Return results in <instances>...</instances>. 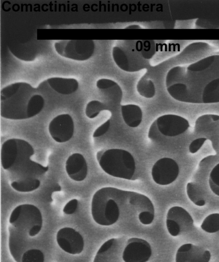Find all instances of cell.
I'll use <instances>...</instances> for the list:
<instances>
[{
	"mask_svg": "<svg viewBox=\"0 0 219 262\" xmlns=\"http://www.w3.org/2000/svg\"><path fill=\"white\" fill-rule=\"evenodd\" d=\"M44 256L39 249H31L22 255L21 262H44Z\"/></svg>",
	"mask_w": 219,
	"mask_h": 262,
	"instance_id": "4316f807",
	"label": "cell"
},
{
	"mask_svg": "<svg viewBox=\"0 0 219 262\" xmlns=\"http://www.w3.org/2000/svg\"><path fill=\"white\" fill-rule=\"evenodd\" d=\"M110 110L109 107L105 103L99 100H92L86 105L85 114L86 116L93 119L97 117L103 111Z\"/></svg>",
	"mask_w": 219,
	"mask_h": 262,
	"instance_id": "cb8c5ba5",
	"label": "cell"
},
{
	"mask_svg": "<svg viewBox=\"0 0 219 262\" xmlns=\"http://www.w3.org/2000/svg\"><path fill=\"white\" fill-rule=\"evenodd\" d=\"M9 232L10 252L16 262H21L23 254L31 249V242L28 239L29 234L11 225L9 226Z\"/></svg>",
	"mask_w": 219,
	"mask_h": 262,
	"instance_id": "2e32d148",
	"label": "cell"
},
{
	"mask_svg": "<svg viewBox=\"0 0 219 262\" xmlns=\"http://www.w3.org/2000/svg\"><path fill=\"white\" fill-rule=\"evenodd\" d=\"M112 56L116 66L127 72H136L151 67L150 60L144 59L140 52L139 40H118L112 48Z\"/></svg>",
	"mask_w": 219,
	"mask_h": 262,
	"instance_id": "5b68a950",
	"label": "cell"
},
{
	"mask_svg": "<svg viewBox=\"0 0 219 262\" xmlns=\"http://www.w3.org/2000/svg\"><path fill=\"white\" fill-rule=\"evenodd\" d=\"M110 123V119H108L98 127L94 132L93 134V137H99L106 134L109 129Z\"/></svg>",
	"mask_w": 219,
	"mask_h": 262,
	"instance_id": "d6a6232c",
	"label": "cell"
},
{
	"mask_svg": "<svg viewBox=\"0 0 219 262\" xmlns=\"http://www.w3.org/2000/svg\"><path fill=\"white\" fill-rule=\"evenodd\" d=\"M186 193L189 200L196 206L202 207L206 204L203 191L197 183L188 182L186 185Z\"/></svg>",
	"mask_w": 219,
	"mask_h": 262,
	"instance_id": "44dd1931",
	"label": "cell"
},
{
	"mask_svg": "<svg viewBox=\"0 0 219 262\" xmlns=\"http://www.w3.org/2000/svg\"><path fill=\"white\" fill-rule=\"evenodd\" d=\"M79 86V82L74 78L51 77L40 83L37 89H48L57 94L67 95L77 92Z\"/></svg>",
	"mask_w": 219,
	"mask_h": 262,
	"instance_id": "ac0fdd59",
	"label": "cell"
},
{
	"mask_svg": "<svg viewBox=\"0 0 219 262\" xmlns=\"http://www.w3.org/2000/svg\"><path fill=\"white\" fill-rule=\"evenodd\" d=\"M125 29H141V27L138 25L132 24V25H130L128 26H127L125 28Z\"/></svg>",
	"mask_w": 219,
	"mask_h": 262,
	"instance_id": "836d02e7",
	"label": "cell"
},
{
	"mask_svg": "<svg viewBox=\"0 0 219 262\" xmlns=\"http://www.w3.org/2000/svg\"><path fill=\"white\" fill-rule=\"evenodd\" d=\"M165 84L169 95L178 101L219 103V51L171 68L166 73Z\"/></svg>",
	"mask_w": 219,
	"mask_h": 262,
	"instance_id": "6da1fadb",
	"label": "cell"
},
{
	"mask_svg": "<svg viewBox=\"0 0 219 262\" xmlns=\"http://www.w3.org/2000/svg\"><path fill=\"white\" fill-rule=\"evenodd\" d=\"M34 149L28 141L9 139L2 144L1 161L3 168L10 175L11 181L38 179L48 169V166L32 161Z\"/></svg>",
	"mask_w": 219,
	"mask_h": 262,
	"instance_id": "3957f363",
	"label": "cell"
},
{
	"mask_svg": "<svg viewBox=\"0 0 219 262\" xmlns=\"http://www.w3.org/2000/svg\"><path fill=\"white\" fill-rule=\"evenodd\" d=\"M179 167L175 160L167 157L157 160L152 168L153 181L160 185H167L174 182L178 178Z\"/></svg>",
	"mask_w": 219,
	"mask_h": 262,
	"instance_id": "8fae6325",
	"label": "cell"
},
{
	"mask_svg": "<svg viewBox=\"0 0 219 262\" xmlns=\"http://www.w3.org/2000/svg\"><path fill=\"white\" fill-rule=\"evenodd\" d=\"M56 239L59 246L65 252L71 254H79L84 249V239L81 234L70 227L60 229Z\"/></svg>",
	"mask_w": 219,
	"mask_h": 262,
	"instance_id": "5bb4252c",
	"label": "cell"
},
{
	"mask_svg": "<svg viewBox=\"0 0 219 262\" xmlns=\"http://www.w3.org/2000/svg\"><path fill=\"white\" fill-rule=\"evenodd\" d=\"M139 47L143 57L148 60H150L157 51V45L153 40H140Z\"/></svg>",
	"mask_w": 219,
	"mask_h": 262,
	"instance_id": "484cf974",
	"label": "cell"
},
{
	"mask_svg": "<svg viewBox=\"0 0 219 262\" xmlns=\"http://www.w3.org/2000/svg\"><path fill=\"white\" fill-rule=\"evenodd\" d=\"M166 225L169 233L177 236L191 230L193 227V220L184 208L173 206L167 211Z\"/></svg>",
	"mask_w": 219,
	"mask_h": 262,
	"instance_id": "30bf717a",
	"label": "cell"
},
{
	"mask_svg": "<svg viewBox=\"0 0 219 262\" xmlns=\"http://www.w3.org/2000/svg\"><path fill=\"white\" fill-rule=\"evenodd\" d=\"M155 216V213L149 211H143L139 213L138 219L143 225L151 224Z\"/></svg>",
	"mask_w": 219,
	"mask_h": 262,
	"instance_id": "4dcf8cb0",
	"label": "cell"
},
{
	"mask_svg": "<svg viewBox=\"0 0 219 262\" xmlns=\"http://www.w3.org/2000/svg\"><path fill=\"white\" fill-rule=\"evenodd\" d=\"M40 185L38 179H27L11 183V187L16 191L21 192H31L38 189Z\"/></svg>",
	"mask_w": 219,
	"mask_h": 262,
	"instance_id": "603a6c76",
	"label": "cell"
},
{
	"mask_svg": "<svg viewBox=\"0 0 219 262\" xmlns=\"http://www.w3.org/2000/svg\"><path fill=\"white\" fill-rule=\"evenodd\" d=\"M44 104L37 88L26 82L10 84L1 91V116L7 119L31 118L42 111Z\"/></svg>",
	"mask_w": 219,
	"mask_h": 262,
	"instance_id": "7a4b0ae2",
	"label": "cell"
},
{
	"mask_svg": "<svg viewBox=\"0 0 219 262\" xmlns=\"http://www.w3.org/2000/svg\"><path fill=\"white\" fill-rule=\"evenodd\" d=\"M75 124L71 116L67 114L57 116L50 122L48 131L52 138L57 142L64 143L72 137Z\"/></svg>",
	"mask_w": 219,
	"mask_h": 262,
	"instance_id": "4fadbf2b",
	"label": "cell"
},
{
	"mask_svg": "<svg viewBox=\"0 0 219 262\" xmlns=\"http://www.w3.org/2000/svg\"><path fill=\"white\" fill-rule=\"evenodd\" d=\"M91 214L94 221L102 226L115 223L120 215L117 202L107 192L105 187L96 191L91 201Z\"/></svg>",
	"mask_w": 219,
	"mask_h": 262,
	"instance_id": "8992f818",
	"label": "cell"
},
{
	"mask_svg": "<svg viewBox=\"0 0 219 262\" xmlns=\"http://www.w3.org/2000/svg\"><path fill=\"white\" fill-rule=\"evenodd\" d=\"M9 223L12 226L33 237L41 230L42 216L40 210L35 205L21 204L13 209L9 218Z\"/></svg>",
	"mask_w": 219,
	"mask_h": 262,
	"instance_id": "52a82bcc",
	"label": "cell"
},
{
	"mask_svg": "<svg viewBox=\"0 0 219 262\" xmlns=\"http://www.w3.org/2000/svg\"><path fill=\"white\" fill-rule=\"evenodd\" d=\"M78 206V201L74 199L68 202L63 208V211L66 214H71L75 212Z\"/></svg>",
	"mask_w": 219,
	"mask_h": 262,
	"instance_id": "1f68e13d",
	"label": "cell"
},
{
	"mask_svg": "<svg viewBox=\"0 0 219 262\" xmlns=\"http://www.w3.org/2000/svg\"><path fill=\"white\" fill-rule=\"evenodd\" d=\"M152 254L151 246L147 241L132 237L127 241L122 259L124 262H147Z\"/></svg>",
	"mask_w": 219,
	"mask_h": 262,
	"instance_id": "7c38bea8",
	"label": "cell"
},
{
	"mask_svg": "<svg viewBox=\"0 0 219 262\" xmlns=\"http://www.w3.org/2000/svg\"><path fill=\"white\" fill-rule=\"evenodd\" d=\"M136 89L138 94L145 98H152L156 94L155 84L153 80L143 76L138 81Z\"/></svg>",
	"mask_w": 219,
	"mask_h": 262,
	"instance_id": "7402d4cb",
	"label": "cell"
},
{
	"mask_svg": "<svg viewBox=\"0 0 219 262\" xmlns=\"http://www.w3.org/2000/svg\"><path fill=\"white\" fill-rule=\"evenodd\" d=\"M189 126L188 121L180 116L163 115L157 118L151 124L148 137L153 139L157 132L165 137H176L185 133Z\"/></svg>",
	"mask_w": 219,
	"mask_h": 262,
	"instance_id": "9c48e42d",
	"label": "cell"
},
{
	"mask_svg": "<svg viewBox=\"0 0 219 262\" xmlns=\"http://www.w3.org/2000/svg\"><path fill=\"white\" fill-rule=\"evenodd\" d=\"M207 139L204 137L198 138L193 140L189 145V151L191 154L198 152L204 145Z\"/></svg>",
	"mask_w": 219,
	"mask_h": 262,
	"instance_id": "f546056e",
	"label": "cell"
},
{
	"mask_svg": "<svg viewBox=\"0 0 219 262\" xmlns=\"http://www.w3.org/2000/svg\"><path fill=\"white\" fill-rule=\"evenodd\" d=\"M65 169L69 177L77 182L85 180L88 173L86 161L80 153H74L68 158Z\"/></svg>",
	"mask_w": 219,
	"mask_h": 262,
	"instance_id": "d6986e66",
	"label": "cell"
},
{
	"mask_svg": "<svg viewBox=\"0 0 219 262\" xmlns=\"http://www.w3.org/2000/svg\"><path fill=\"white\" fill-rule=\"evenodd\" d=\"M57 53L63 57L76 61H84L93 55L95 44L93 40H60L54 43Z\"/></svg>",
	"mask_w": 219,
	"mask_h": 262,
	"instance_id": "ba28073f",
	"label": "cell"
},
{
	"mask_svg": "<svg viewBox=\"0 0 219 262\" xmlns=\"http://www.w3.org/2000/svg\"><path fill=\"white\" fill-rule=\"evenodd\" d=\"M211 258L209 251L204 248L188 243L181 245L176 254V262H209Z\"/></svg>",
	"mask_w": 219,
	"mask_h": 262,
	"instance_id": "e0dca14e",
	"label": "cell"
},
{
	"mask_svg": "<svg viewBox=\"0 0 219 262\" xmlns=\"http://www.w3.org/2000/svg\"><path fill=\"white\" fill-rule=\"evenodd\" d=\"M209 185L212 191L219 196V163L211 170L209 177Z\"/></svg>",
	"mask_w": 219,
	"mask_h": 262,
	"instance_id": "83f0119b",
	"label": "cell"
},
{
	"mask_svg": "<svg viewBox=\"0 0 219 262\" xmlns=\"http://www.w3.org/2000/svg\"><path fill=\"white\" fill-rule=\"evenodd\" d=\"M96 158L101 168L113 177L132 180L136 170L134 157L129 151L112 148L97 152Z\"/></svg>",
	"mask_w": 219,
	"mask_h": 262,
	"instance_id": "277c9868",
	"label": "cell"
},
{
	"mask_svg": "<svg viewBox=\"0 0 219 262\" xmlns=\"http://www.w3.org/2000/svg\"><path fill=\"white\" fill-rule=\"evenodd\" d=\"M120 111L123 119L128 126L136 127L141 123L142 112L138 105L133 104L122 105Z\"/></svg>",
	"mask_w": 219,
	"mask_h": 262,
	"instance_id": "ffe728a7",
	"label": "cell"
},
{
	"mask_svg": "<svg viewBox=\"0 0 219 262\" xmlns=\"http://www.w3.org/2000/svg\"><path fill=\"white\" fill-rule=\"evenodd\" d=\"M196 29H219V19L198 18L195 22Z\"/></svg>",
	"mask_w": 219,
	"mask_h": 262,
	"instance_id": "f1b7e54d",
	"label": "cell"
},
{
	"mask_svg": "<svg viewBox=\"0 0 219 262\" xmlns=\"http://www.w3.org/2000/svg\"><path fill=\"white\" fill-rule=\"evenodd\" d=\"M126 242L125 237L112 238L107 241L98 251L93 262H121Z\"/></svg>",
	"mask_w": 219,
	"mask_h": 262,
	"instance_id": "9a60e30c",
	"label": "cell"
},
{
	"mask_svg": "<svg viewBox=\"0 0 219 262\" xmlns=\"http://www.w3.org/2000/svg\"><path fill=\"white\" fill-rule=\"evenodd\" d=\"M201 229L206 232L213 233L219 231V213H214L206 216L203 220Z\"/></svg>",
	"mask_w": 219,
	"mask_h": 262,
	"instance_id": "d4e9b609",
	"label": "cell"
}]
</instances>
